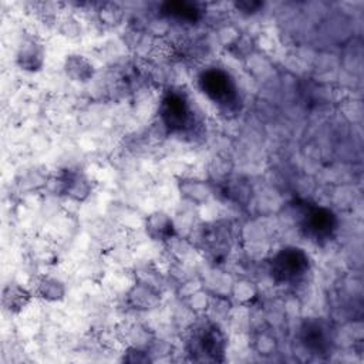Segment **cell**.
Instances as JSON below:
<instances>
[{"instance_id": "2", "label": "cell", "mask_w": 364, "mask_h": 364, "mask_svg": "<svg viewBox=\"0 0 364 364\" xmlns=\"http://www.w3.org/2000/svg\"><path fill=\"white\" fill-rule=\"evenodd\" d=\"M188 92L179 87L168 88L159 101L158 115L162 127L172 135H189L198 128V115Z\"/></svg>"}, {"instance_id": "19", "label": "cell", "mask_w": 364, "mask_h": 364, "mask_svg": "<svg viewBox=\"0 0 364 364\" xmlns=\"http://www.w3.org/2000/svg\"><path fill=\"white\" fill-rule=\"evenodd\" d=\"M100 17L107 24H117L121 20V9L117 4L107 3L100 10Z\"/></svg>"}, {"instance_id": "6", "label": "cell", "mask_w": 364, "mask_h": 364, "mask_svg": "<svg viewBox=\"0 0 364 364\" xmlns=\"http://www.w3.org/2000/svg\"><path fill=\"white\" fill-rule=\"evenodd\" d=\"M299 340L310 354L326 355L333 348L334 334L324 318L309 317L299 327Z\"/></svg>"}, {"instance_id": "11", "label": "cell", "mask_w": 364, "mask_h": 364, "mask_svg": "<svg viewBox=\"0 0 364 364\" xmlns=\"http://www.w3.org/2000/svg\"><path fill=\"white\" fill-rule=\"evenodd\" d=\"M161 14L169 20H175L178 23L193 24L202 18L203 9L199 3L186 1V0H173L165 1L159 6Z\"/></svg>"}, {"instance_id": "10", "label": "cell", "mask_w": 364, "mask_h": 364, "mask_svg": "<svg viewBox=\"0 0 364 364\" xmlns=\"http://www.w3.org/2000/svg\"><path fill=\"white\" fill-rule=\"evenodd\" d=\"M128 304L138 311H149L161 304V291L148 282L138 280L127 294Z\"/></svg>"}, {"instance_id": "4", "label": "cell", "mask_w": 364, "mask_h": 364, "mask_svg": "<svg viewBox=\"0 0 364 364\" xmlns=\"http://www.w3.org/2000/svg\"><path fill=\"white\" fill-rule=\"evenodd\" d=\"M311 270L309 253L297 246L279 249L269 260V273L274 283L296 286L301 283Z\"/></svg>"}, {"instance_id": "8", "label": "cell", "mask_w": 364, "mask_h": 364, "mask_svg": "<svg viewBox=\"0 0 364 364\" xmlns=\"http://www.w3.org/2000/svg\"><path fill=\"white\" fill-rule=\"evenodd\" d=\"M44 60L46 51L41 40L33 34L23 36L16 51V64L18 68L27 73H37L43 68Z\"/></svg>"}, {"instance_id": "15", "label": "cell", "mask_w": 364, "mask_h": 364, "mask_svg": "<svg viewBox=\"0 0 364 364\" xmlns=\"http://www.w3.org/2000/svg\"><path fill=\"white\" fill-rule=\"evenodd\" d=\"M65 293V284L57 277L44 274L36 280L34 294L46 301H61Z\"/></svg>"}, {"instance_id": "14", "label": "cell", "mask_w": 364, "mask_h": 364, "mask_svg": "<svg viewBox=\"0 0 364 364\" xmlns=\"http://www.w3.org/2000/svg\"><path fill=\"white\" fill-rule=\"evenodd\" d=\"M31 297L33 294L30 290H27L20 283L11 282L3 287L1 304H3V309L10 314H18L28 306V303L31 301Z\"/></svg>"}, {"instance_id": "12", "label": "cell", "mask_w": 364, "mask_h": 364, "mask_svg": "<svg viewBox=\"0 0 364 364\" xmlns=\"http://www.w3.org/2000/svg\"><path fill=\"white\" fill-rule=\"evenodd\" d=\"M144 228L146 236L151 240L161 243L171 240L176 233V228L172 218L164 210H155L149 213L145 218Z\"/></svg>"}, {"instance_id": "1", "label": "cell", "mask_w": 364, "mask_h": 364, "mask_svg": "<svg viewBox=\"0 0 364 364\" xmlns=\"http://www.w3.org/2000/svg\"><path fill=\"white\" fill-rule=\"evenodd\" d=\"M228 337L212 318H198L188 330L185 348L193 361L219 363L225 360Z\"/></svg>"}, {"instance_id": "7", "label": "cell", "mask_w": 364, "mask_h": 364, "mask_svg": "<svg viewBox=\"0 0 364 364\" xmlns=\"http://www.w3.org/2000/svg\"><path fill=\"white\" fill-rule=\"evenodd\" d=\"M57 193L65 196L71 200L84 202L92 191V183L90 178L80 169H63L55 178Z\"/></svg>"}, {"instance_id": "13", "label": "cell", "mask_w": 364, "mask_h": 364, "mask_svg": "<svg viewBox=\"0 0 364 364\" xmlns=\"http://www.w3.org/2000/svg\"><path fill=\"white\" fill-rule=\"evenodd\" d=\"M63 70L71 81L80 82V84H85L91 81L95 75V67L91 63V60H88L85 55L78 53H73L65 57Z\"/></svg>"}, {"instance_id": "17", "label": "cell", "mask_w": 364, "mask_h": 364, "mask_svg": "<svg viewBox=\"0 0 364 364\" xmlns=\"http://www.w3.org/2000/svg\"><path fill=\"white\" fill-rule=\"evenodd\" d=\"M253 343L259 354H272L276 348V338L269 330H262L257 333Z\"/></svg>"}, {"instance_id": "20", "label": "cell", "mask_w": 364, "mask_h": 364, "mask_svg": "<svg viewBox=\"0 0 364 364\" xmlns=\"http://www.w3.org/2000/svg\"><path fill=\"white\" fill-rule=\"evenodd\" d=\"M235 7L242 13L253 14L263 7V3H260V1H236Z\"/></svg>"}, {"instance_id": "16", "label": "cell", "mask_w": 364, "mask_h": 364, "mask_svg": "<svg viewBox=\"0 0 364 364\" xmlns=\"http://www.w3.org/2000/svg\"><path fill=\"white\" fill-rule=\"evenodd\" d=\"M179 192L186 200L199 205L202 202H206L212 196L213 189L205 181L183 179L179 182Z\"/></svg>"}, {"instance_id": "9", "label": "cell", "mask_w": 364, "mask_h": 364, "mask_svg": "<svg viewBox=\"0 0 364 364\" xmlns=\"http://www.w3.org/2000/svg\"><path fill=\"white\" fill-rule=\"evenodd\" d=\"M200 246L208 252L215 260L222 259L228 255L232 243V233L226 225L213 222L202 228L199 235Z\"/></svg>"}, {"instance_id": "3", "label": "cell", "mask_w": 364, "mask_h": 364, "mask_svg": "<svg viewBox=\"0 0 364 364\" xmlns=\"http://www.w3.org/2000/svg\"><path fill=\"white\" fill-rule=\"evenodd\" d=\"M202 94L225 114H236L240 108L239 87L232 74L218 65L203 68L198 75Z\"/></svg>"}, {"instance_id": "5", "label": "cell", "mask_w": 364, "mask_h": 364, "mask_svg": "<svg viewBox=\"0 0 364 364\" xmlns=\"http://www.w3.org/2000/svg\"><path fill=\"white\" fill-rule=\"evenodd\" d=\"M300 229L313 243L323 245L336 235L338 220L333 210L326 206L306 205L301 213Z\"/></svg>"}, {"instance_id": "18", "label": "cell", "mask_w": 364, "mask_h": 364, "mask_svg": "<svg viewBox=\"0 0 364 364\" xmlns=\"http://www.w3.org/2000/svg\"><path fill=\"white\" fill-rule=\"evenodd\" d=\"M122 361L125 363H151L152 358L149 357L148 351L142 347H138V346H131L127 348V353H124V357H122Z\"/></svg>"}]
</instances>
